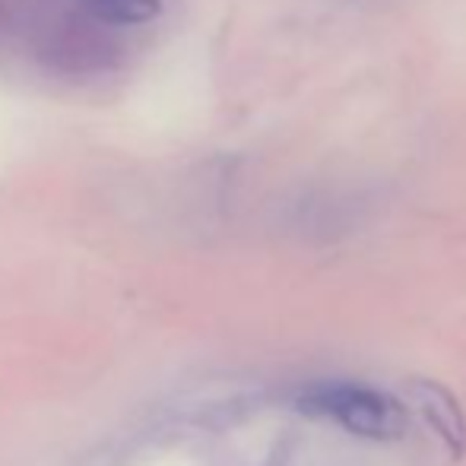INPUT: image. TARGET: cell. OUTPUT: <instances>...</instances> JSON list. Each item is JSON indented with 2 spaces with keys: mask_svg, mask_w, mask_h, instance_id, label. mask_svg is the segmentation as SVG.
<instances>
[{
  "mask_svg": "<svg viewBox=\"0 0 466 466\" xmlns=\"http://www.w3.org/2000/svg\"><path fill=\"white\" fill-rule=\"evenodd\" d=\"M299 410L308 416L330 419L339 429L369 441H397L410 429V412L397 397L365 384H318L301 390Z\"/></svg>",
  "mask_w": 466,
  "mask_h": 466,
  "instance_id": "1",
  "label": "cell"
},
{
  "mask_svg": "<svg viewBox=\"0 0 466 466\" xmlns=\"http://www.w3.org/2000/svg\"><path fill=\"white\" fill-rule=\"evenodd\" d=\"M406 397L416 406L419 416L425 419V425L461 457L466 448V416L454 393L444 384H438V380L416 378L406 384Z\"/></svg>",
  "mask_w": 466,
  "mask_h": 466,
  "instance_id": "2",
  "label": "cell"
},
{
  "mask_svg": "<svg viewBox=\"0 0 466 466\" xmlns=\"http://www.w3.org/2000/svg\"><path fill=\"white\" fill-rule=\"evenodd\" d=\"M83 4L105 25H143L162 10V0H83Z\"/></svg>",
  "mask_w": 466,
  "mask_h": 466,
  "instance_id": "3",
  "label": "cell"
}]
</instances>
